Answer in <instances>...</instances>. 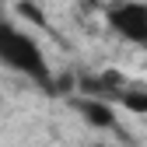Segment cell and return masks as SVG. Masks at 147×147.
Wrapping results in <instances>:
<instances>
[{"label": "cell", "instance_id": "6da1fadb", "mask_svg": "<svg viewBox=\"0 0 147 147\" xmlns=\"http://www.w3.org/2000/svg\"><path fill=\"white\" fill-rule=\"evenodd\" d=\"M0 63L18 70V74H25V77H32L35 84H46V88L53 84L42 46L35 42L21 25L4 21V18H0Z\"/></svg>", "mask_w": 147, "mask_h": 147}, {"label": "cell", "instance_id": "7a4b0ae2", "mask_svg": "<svg viewBox=\"0 0 147 147\" xmlns=\"http://www.w3.org/2000/svg\"><path fill=\"white\" fill-rule=\"evenodd\" d=\"M105 21L116 35H123L126 42H133L147 49V4L144 0H116L105 11Z\"/></svg>", "mask_w": 147, "mask_h": 147}, {"label": "cell", "instance_id": "3957f363", "mask_svg": "<svg viewBox=\"0 0 147 147\" xmlns=\"http://www.w3.org/2000/svg\"><path fill=\"white\" fill-rule=\"evenodd\" d=\"M74 109L81 112V119L88 126H95V130H116V109L109 98H98V95H81V98H74Z\"/></svg>", "mask_w": 147, "mask_h": 147}, {"label": "cell", "instance_id": "277c9868", "mask_svg": "<svg viewBox=\"0 0 147 147\" xmlns=\"http://www.w3.org/2000/svg\"><path fill=\"white\" fill-rule=\"evenodd\" d=\"M112 102H119L123 109H130V112H137V116H147V88H126L123 84Z\"/></svg>", "mask_w": 147, "mask_h": 147}, {"label": "cell", "instance_id": "5b68a950", "mask_svg": "<svg viewBox=\"0 0 147 147\" xmlns=\"http://www.w3.org/2000/svg\"><path fill=\"white\" fill-rule=\"evenodd\" d=\"M91 147H109V144H91Z\"/></svg>", "mask_w": 147, "mask_h": 147}]
</instances>
